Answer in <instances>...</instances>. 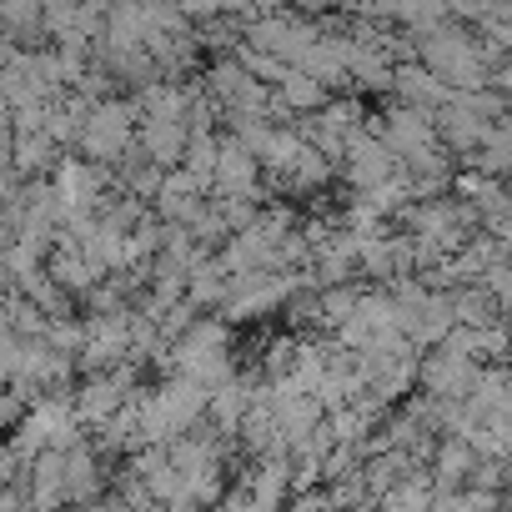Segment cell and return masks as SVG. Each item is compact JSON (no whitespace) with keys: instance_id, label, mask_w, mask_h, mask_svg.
Listing matches in <instances>:
<instances>
[{"instance_id":"5","label":"cell","mask_w":512,"mask_h":512,"mask_svg":"<svg viewBox=\"0 0 512 512\" xmlns=\"http://www.w3.org/2000/svg\"><path fill=\"white\" fill-rule=\"evenodd\" d=\"M136 146L151 166L161 171H176L186 161V146H191V131L186 126H166V121H141L136 126Z\"/></svg>"},{"instance_id":"7","label":"cell","mask_w":512,"mask_h":512,"mask_svg":"<svg viewBox=\"0 0 512 512\" xmlns=\"http://www.w3.org/2000/svg\"><path fill=\"white\" fill-rule=\"evenodd\" d=\"M246 502L251 512H282L287 492H292V462H256V472L246 477Z\"/></svg>"},{"instance_id":"4","label":"cell","mask_w":512,"mask_h":512,"mask_svg":"<svg viewBox=\"0 0 512 512\" xmlns=\"http://www.w3.org/2000/svg\"><path fill=\"white\" fill-rule=\"evenodd\" d=\"M472 467H477V452H472L462 437H442V442L432 447V467H427L432 492H462V487L472 482Z\"/></svg>"},{"instance_id":"1","label":"cell","mask_w":512,"mask_h":512,"mask_svg":"<svg viewBox=\"0 0 512 512\" xmlns=\"http://www.w3.org/2000/svg\"><path fill=\"white\" fill-rule=\"evenodd\" d=\"M136 126H141V116H136V106L126 101V96H111V101H101L96 111H91V121H86V131H81V161H91V166H121V156L136 146Z\"/></svg>"},{"instance_id":"9","label":"cell","mask_w":512,"mask_h":512,"mask_svg":"<svg viewBox=\"0 0 512 512\" xmlns=\"http://www.w3.org/2000/svg\"><path fill=\"white\" fill-rule=\"evenodd\" d=\"M277 96L287 101L292 116H317V111L327 106V86H317L307 71H287V81L277 86Z\"/></svg>"},{"instance_id":"11","label":"cell","mask_w":512,"mask_h":512,"mask_svg":"<svg viewBox=\"0 0 512 512\" xmlns=\"http://www.w3.org/2000/svg\"><path fill=\"white\" fill-rule=\"evenodd\" d=\"M211 512H251V502H246V492H231V497H221Z\"/></svg>"},{"instance_id":"6","label":"cell","mask_w":512,"mask_h":512,"mask_svg":"<svg viewBox=\"0 0 512 512\" xmlns=\"http://www.w3.org/2000/svg\"><path fill=\"white\" fill-rule=\"evenodd\" d=\"M101 482H106V462L96 457V447H76L66 452V507H91L101 502Z\"/></svg>"},{"instance_id":"2","label":"cell","mask_w":512,"mask_h":512,"mask_svg":"<svg viewBox=\"0 0 512 512\" xmlns=\"http://www.w3.org/2000/svg\"><path fill=\"white\" fill-rule=\"evenodd\" d=\"M432 131H437V146H442V151H457V156H477V151L487 146V136H492V126L477 121L457 96L432 116Z\"/></svg>"},{"instance_id":"8","label":"cell","mask_w":512,"mask_h":512,"mask_svg":"<svg viewBox=\"0 0 512 512\" xmlns=\"http://www.w3.org/2000/svg\"><path fill=\"white\" fill-rule=\"evenodd\" d=\"M226 292H231V277L221 267V256H206V262L191 272L186 282V302L201 312V307H226Z\"/></svg>"},{"instance_id":"3","label":"cell","mask_w":512,"mask_h":512,"mask_svg":"<svg viewBox=\"0 0 512 512\" xmlns=\"http://www.w3.org/2000/svg\"><path fill=\"white\" fill-rule=\"evenodd\" d=\"M392 91H397V101L402 106H412V111H427V116H437L447 101H452V91L422 66V61H407V66H397L392 71Z\"/></svg>"},{"instance_id":"10","label":"cell","mask_w":512,"mask_h":512,"mask_svg":"<svg viewBox=\"0 0 512 512\" xmlns=\"http://www.w3.org/2000/svg\"><path fill=\"white\" fill-rule=\"evenodd\" d=\"M487 91H497L507 106H512V56H497L492 71H487Z\"/></svg>"}]
</instances>
